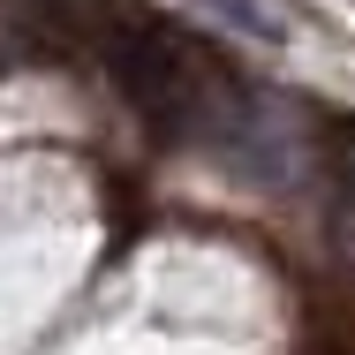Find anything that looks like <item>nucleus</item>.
Wrapping results in <instances>:
<instances>
[{
	"label": "nucleus",
	"mask_w": 355,
	"mask_h": 355,
	"mask_svg": "<svg viewBox=\"0 0 355 355\" xmlns=\"http://www.w3.org/2000/svg\"><path fill=\"white\" fill-rule=\"evenodd\" d=\"M205 8H212L227 31H250V38H265V46L280 38V15H272V8H257V0H205Z\"/></svg>",
	"instance_id": "obj_1"
}]
</instances>
